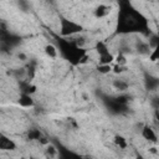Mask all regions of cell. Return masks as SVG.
<instances>
[{
  "label": "cell",
  "mask_w": 159,
  "mask_h": 159,
  "mask_svg": "<svg viewBox=\"0 0 159 159\" xmlns=\"http://www.w3.org/2000/svg\"><path fill=\"white\" fill-rule=\"evenodd\" d=\"M116 31L120 35H133L139 32L145 35L152 34L148 27V20L139 10L134 9L129 2L120 4Z\"/></svg>",
  "instance_id": "1"
},
{
  "label": "cell",
  "mask_w": 159,
  "mask_h": 159,
  "mask_svg": "<svg viewBox=\"0 0 159 159\" xmlns=\"http://www.w3.org/2000/svg\"><path fill=\"white\" fill-rule=\"evenodd\" d=\"M56 47L58 48L60 55L73 66L82 65L88 58L86 50L78 47L71 37H56Z\"/></svg>",
  "instance_id": "2"
},
{
  "label": "cell",
  "mask_w": 159,
  "mask_h": 159,
  "mask_svg": "<svg viewBox=\"0 0 159 159\" xmlns=\"http://www.w3.org/2000/svg\"><path fill=\"white\" fill-rule=\"evenodd\" d=\"M60 35L61 37H73L83 31V26L68 17H60Z\"/></svg>",
  "instance_id": "3"
},
{
  "label": "cell",
  "mask_w": 159,
  "mask_h": 159,
  "mask_svg": "<svg viewBox=\"0 0 159 159\" xmlns=\"http://www.w3.org/2000/svg\"><path fill=\"white\" fill-rule=\"evenodd\" d=\"M96 51L98 53V61H99V65H111L113 61H114V56L113 53L109 51V47L106 42L103 41H98L96 43Z\"/></svg>",
  "instance_id": "4"
},
{
  "label": "cell",
  "mask_w": 159,
  "mask_h": 159,
  "mask_svg": "<svg viewBox=\"0 0 159 159\" xmlns=\"http://www.w3.org/2000/svg\"><path fill=\"white\" fill-rule=\"evenodd\" d=\"M148 43L150 46V55H149V61L152 62H157L159 61V34H150L149 35V40Z\"/></svg>",
  "instance_id": "5"
},
{
  "label": "cell",
  "mask_w": 159,
  "mask_h": 159,
  "mask_svg": "<svg viewBox=\"0 0 159 159\" xmlns=\"http://www.w3.org/2000/svg\"><path fill=\"white\" fill-rule=\"evenodd\" d=\"M140 135H142L143 139H145V140L149 142V143H158V142H159V138H158V135H157L155 129H154L152 125H149V124H144V125L142 127V129H140Z\"/></svg>",
  "instance_id": "6"
},
{
  "label": "cell",
  "mask_w": 159,
  "mask_h": 159,
  "mask_svg": "<svg viewBox=\"0 0 159 159\" xmlns=\"http://www.w3.org/2000/svg\"><path fill=\"white\" fill-rule=\"evenodd\" d=\"M144 87L148 91H157L159 88V77L152 75V73H145L143 77Z\"/></svg>",
  "instance_id": "7"
},
{
  "label": "cell",
  "mask_w": 159,
  "mask_h": 159,
  "mask_svg": "<svg viewBox=\"0 0 159 159\" xmlns=\"http://www.w3.org/2000/svg\"><path fill=\"white\" fill-rule=\"evenodd\" d=\"M0 149L2 152H12L16 149V143L4 133L0 135Z\"/></svg>",
  "instance_id": "8"
},
{
  "label": "cell",
  "mask_w": 159,
  "mask_h": 159,
  "mask_svg": "<svg viewBox=\"0 0 159 159\" xmlns=\"http://www.w3.org/2000/svg\"><path fill=\"white\" fill-rule=\"evenodd\" d=\"M134 50L137 51V53L144 55V56H149L152 52L148 41H144V40H137L134 43Z\"/></svg>",
  "instance_id": "9"
},
{
  "label": "cell",
  "mask_w": 159,
  "mask_h": 159,
  "mask_svg": "<svg viewBox=\"0 0 159 159\" xmlns=\"http://www.w3.org/2000/svg\"><path fill=\"white\" fill-rule=\"evenodd\" d=\"M17 103L24 107V108H29V107H34L35 102H34V98L31 94H27V93H20L19 98H17Z\"/></svg>",
  "instance_id": "10"
},
{
  "label": "cell",
  "mask_w": 159,
  "mask_h": 159,
  "mask_svg": "<svg viewBox=\"0 0 159 159\" xmlns=\"http://www.w3.org/2000/svg\"><path fill=\"white\" fill-rule=\"evenodd\" d=\"M112 86H113L114 89H117V91L120 92V93L125 92V91L129 88V83H128L125 80H123V78H116V80H113Z\"/></svg>",
  "instance_id": "11"
},
{
  "label": "cell",
  "mask_w": 159,
  "mask_h": 159,
  "mask_svg": "<svg viewBox=\"0 0 159 159\" xmlns=\"http://www.w3.org/2000/svg\"><path fill=\"white\" fill-rule=\"evenodd\" d=\"M43 51H45V53H46L50 58H56L57 55H58V48H57L56 45H53V43H47V45H45Z\"/></svg>",
  "instance_id": "12"
},
{
  "label": "cell",
  "mask_w": 159,
  "mask_h": 159,
  "mask_svg": "<svg viewBox=\"0 0 159 159\" xmlns=\"http://www.w3.org/2000/svg\"><path fill=\"white\" fill-rule=\"evenodd\" d=\"M27 138H29L30 140H40V139H42V134H41L40 129L32 128V129H30V130L27 132Z\"/></svg>",
  "instance_id": "13"
},
{
  "label": "cell",
  "mask_w": 159,
  "mask_h": 159,
  "mask_svg": "<svg viewBox=\"0 0 159 159\" xmlns=\"http://www.w3.org/2000/svg\"><path fill=\"white\" fill-rule=\"evenodd\" d=\"M108 12H109V10H108V6H106V5H99V6L96 7V10H94L96 17H103V16H106Z\"/></svg>",
  "instance_id": "14"
},
{
  "label": "cell",
  "mask_w": 159,
  "mask_h": 159,
  "mask_svg": "<svg viewBox=\"0 0 159 159\" xmlns=\"http://www.w3.org/2000/svg\"><path fill=\"white\" fill-rule=\"evenodd\" d=\"M46 155L50 157V158H55L56 155H58V150L56 149V147L53 144H50L47 143V147H46Z\"/></svg>",
  "instance_id": "15"
},
{
  "label": "cell",
  "mask_w": 159,
  "mask_h": 159,
  "mask_svg": "<svg viewBox=\"0 0 159 159\" xmlns=\"http://www.w3.org/2000/svg\"><path fill=\"white\" fill-rule=\"evenodd\" d=\"M114 144L117 147H119L120 149H125L127 148V140L122 135H116L114 137Z\"/></svg>",
  "instance_id": "16"
},
{
  "label": "cell",
  "mask_w": 159,
  "mask_h": 159,
  "mask_svg": "<svg viewBox=\"0 0 159 159\" xmlns=\"http://www.w3.org/2000/svg\"><path fill=\"white\" fill-rule=\"evenodd\" d=\"M112 70H113V67H112L111 65H99V66L97 67V71H98L99 73H102V75H107V73H109Z\"/></svg>",
  "instance_id": "17"
},
{
  "label": "cell",
  "mask_w": 159,
  "mask_h": 159,
  "mask_svg": "<svg viewBox=\"0 0 159 159\" xmlns=\"http://www.w3.org/2000/svg\"><path fill=\"white\" fill-rule=\"evenodd\" d=\"M113 71H114L116 73H122V72H124V71H125V67H124V66L116 65V66L113 67Z\"/></svg>",
  "instance_id": "18"
},
{
  "label": "cell",
  "mask_w": 159,
  "mask_h": 159,
  "mask_svg": "<svg viewBox=\"0 0 159 159\" xmlns=\"http://www.w3.org/2000/svg\"><path fill=\"white\" fill-rule=\"evenodd\" d=\"M135 159H147V158H145V157H143V155H140V154H139V155H137V157H135Z\"/></svg>",
  "instance_id": "19"
},
{
  "label": "cell",
  "mask_w": 159,
  "mask_h": 159,
  "mask_svg": "<svg viewBox=\"0 0 159 159\" xmlns=\"http://www.w3.org/2000/svg\"><path fill=\"white\" fill-rule=\"evenodd\" d=\"M30 159H39V158H35V157H31Z\"/></svg>",
  "instance_id": "20"
}]
</instances>
